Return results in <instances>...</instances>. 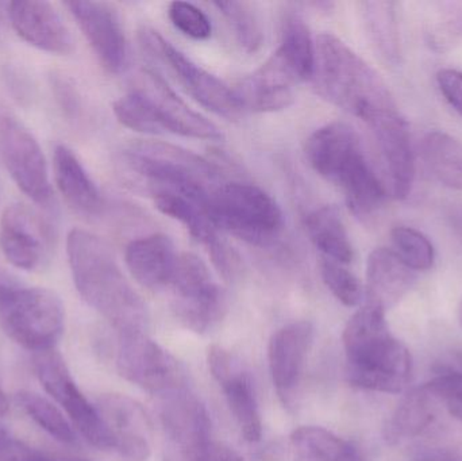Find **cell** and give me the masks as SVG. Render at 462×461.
<instances>
[{
  "label": "cell",
  "mask_w": 462,
  "mask_h": 461,
  "mask_svg": "<svg viewBox=\"0 0 462 461\" xmlns=\"http://www.w3.org/2000/svg\"><path fill=\"white\" fill-rule=\"evenodd\" d=\"M68 262L73 283L87 305L105 317L119 336L146 333L148 309L127 281L110 246L86 230H70Z\"/></svg>",
  "instance_id": "1"
},
{
  "label": "cell",
  "mask_w": 462,
  "mask_h": 461,
  "mask_svg": "<svg viewBox=\"0 0 462 461\" xmlns=\"http://www.w3.org/2000/svg\"><path fill=\"white\" fill-rule=\"evenodd\" d=\"M346 376L352 386L401 394L412 375L409 348L391 333L384 309L366 303L344 330Z\"/></svg>",
  "instance_id": "2"
},
{
  "label": "cell",
  "mask_w": 462,
  "mask_h": 461,
  "mask_svg": "<svg viewBox=\"0 0 462 461\" xmlns=\"http://www.w3.org/2000/svg\"><path fill=\"white\" fill-rule=\"evenodd\" d=\"M314 80L318 92L346 113L371 124L395 113L396 103L382 76L341 38L318 37Z\"/></svg>",
  "instance_id": "3"
},
{
  "label": "cell",
  "mask_w": 462,
  "mask_h": 461,
  "mask_svg": "<svg viewBox=\"0 0 462 461\" xmlns=\"http://www.w3.org/2000/svg\"><path fill=\"white\" fill-rule=\"evenodd\" d=\"M306 157L312 170L344 192L347 207L360 219H369L382 208L385 189L372 170L357 133L333 122L312 133Z\"/></svg>",
  "instance_id": "4"
},
{
  "label": "cell",
  "mask_w": 462,
  "mask_h": 461,
  "mask_svg": "<svg viewBox=\"0 0 462 461\" xmlns=\"http://www.w3.org/2000/svg\"><path fill=\"white\" fill-rule=\"evenodd\" d=\"M122 167L143 178L151 194L167 191L189 198L208 210L219 172L208 160L189 151L156 141L133 143L121 154Z\"/></svg>",
  "instance_id": "5"
},
{
  "label": "cell",
  "mask_w": 462,
  "mask_h": 461,
  "mask_svg": "<svg viewBox=\"0 0 462 461\" xmlns=\"http://www.w3.org/2000/svg\"><path fill=\"white\" fill-rule=\"evenodd\" d=\"M64 322V306L53 291L21 286L0 271V324L8 337L34 354L51 351Z\"/></svg>",
  "instance_id": "6"
},
{
  "label": "cell",
  "mask_w": 462,
  "mask_h": 461,
  "mask_svg": "<svg viewBox=\"0 0 462 461\" xmlns=\"http://www.w3.org/2000/svg\"><path fill=\"white\" fill-rule=\"evenodd\" d=\"M208 213L218 229L254 245L272 243L284 226L279 205L253 184H219L211 192Z\"/></svg>",
  "instance_id": "7"
},
{
  "label": "cell",
  "mask_w": 462,
  "mask_h": 461,
  "mask_svg": "<svg viewBox=\"0 0 462 461\" xmlns=\"http://www.w3.org/2000/svg\"><path fill=\"white\" fill-rule=\"evenodd\" d=\"M168 289L172 294L173 313L187 329L206 333L224 317V290L213 281L208 265L195 254L179 256Z\"/></svg>",
  "instance_id": "8"
},
{
  "label": "cell",
  "mask_w": 462,
  "mask_h": 461,
  "mask_svg": "<svg viewBox=\"0 0 462 461\" xmlns=\"http://www.w3.org/2000/svg\"><path fill=\"white\" fill-rule=\"evenodd\" d=\"M140 42L143 51H148L152 59L165 65L173 78L203 107L230 121H236L244 115L245 111L236 100L233 88H229L224 81L187 59L159 32L143 27L140 32Z\"/></svg>",
  "instance_id": "9"
},
{
  "label": "cell",
  "mask_w": 462,
  "mask_h": 461,
  "mask_svg": "<svg viewBox=\"0 0 462 461\" xmlns=\"http://www.w3.org/2000/svg\"><path fill=\"white\" fill-rule=\"evenodd\" d=\"M116 368L122 378L154 395L165 398L187 389L183 365L146 333L119 336Z\"/></svg>",
  "instance_id": "10"
},
{
  "label": "cell",
  "mask_w": 462,
  "mask_h": 461,
  "mask_svg": "<svg viewBox=\"0 0 462 461\" xmlns=\"http://www.w3.org/2000/svg\"><path fill=\"white\" fill-rule=\"evenodd\" d=\"M34 371L45 392L64 409L72 427L95 448L113 449L110 435L97 406L76 386L56 348L35 354Z\"/></svg>",
  "instance_id": "11"
},
{
  "label": "cell",
  "mask_w": 462,
  "mask_h": 461,
  "mask_svg": "<svg viewBox=\"0 0 462 461\" xmlns=\"http://www.w3.org/2000/svg\"><path fill=\"white\" fill-rule=\"evenodd\" d=\"M0 151L19 189L32 202L48 207L53 191L42 149L30 130L13 116H0Z\"/></svg>",
  "instance_id": "12"
},
{
  "label": "cell",
  "mask_w": 462,
  "mask_h": 461,
  "mask_svg": "<svg viewBox=\"0 0 462 461\" xmlns=\"http://www.w3.org/2000/svg\"><path fill=\"white\" fill-rule=\"evenodd\" d=\"M53 232L40 214L24 205H11L0 221V248L5 259L23 271H34L51 252Z\"/></svg>",
  "instance_id": "13"
},
{
  "label": "cell",
  "mask_w": 462,
  "mask_h": 461,
  "mask_svg": "<svg viewBox=\"0 0 462 461\" xmlns=\"http://www.w3.org/2000/svg\"><path fill=\"white\" fill-rule=\"evenodd\" d=\"M65 5L103 68L113 75L125 72L129 65V43L116 8L100 2H68Z\"/></svg>",
  "instance_id": "14"
},
{
  "label": "cell",
  "mask_w": 462,
  "mask_h": 461,
  "mask_svg": "<svg viewBox=\"0 0 462 461\" xmlns=\"http://www.w3.org/2000/svg\"><path fill=\"white\" fill-rule=\"evenodd\" d=\"M160 417L175 461H202L211 444L210 417L203 403L186 389L164 398Z\"/></svg>",
  "instance_id": "15"
},
{
  "label": "cell",
  "mask_w": 462,
  "mask_h": 461,
  "mask_svg": "<svg viewBox=\"0 0 462 461\" xmlns=\"http://www.w3.org/2000/svg\"><path fill=\"white\" fill-rule=\"evenodd\" d=\"M208 367L221 386L231 414L247 443H258L263 438V420L254 386L241 363L221 346L208 349Z\"/></svg>",
  "instance_id": "16"
},
{
  "label": "cell",
  "mask_w": 462,
  "mask_h": 461,
  "mask_svg": "<svg viewBox=\"0 0 462 461\" xmlns=\"http://www.w3.org/2000/svg\"><path fill=\"white\" fill-rule=\"evenodd\" d=\"M95 406L110 435L113 451L127 461H148L152 427L143 406L121 394L102 395Z\"/></svg>",
  "instance_id": "17"
},
{
  "label": "cell",
  "mask_w": 462,
  "mask_h": 461,
  "mask_svg": "<svg viewBox=\"0 0 462 461\" xmlns=\"http://www.w3.org/2000/svg\"><path fill=\"white\" fill-rule=\"evenodd\" d=\"M5 13L16 34L46 53L67 56L72 53L73 38L64 19L53 5L37 0L11 2Z\"/></svg>",
  "instance_id": "18"
},
{
  "label": "cell",
  "mask_w": 462,
  "mask_h": 461,
  "mask_svg": "<svg viewBox=\"0 0 462 461\" xmlns=\"http://www.w3.org/2000/svg\"><path fill=\"white\" fill-rule=\"evenodd\" d=\"M296 83L298 78L276 51L255 72L241 78L233 91L245 113H276L292 105Z\"/></svg>",
  "instance_id": "19"
},
{
  "label": "cell",
  "mask_w": 462,
  "mask_h": 461,
  "mask_svg": "<svg viewBox=\"0 0 462 461\" xmlns=\"http://www.w3.org/2000/svg\"><path fill=\"white\" fill-rule=\"evenodd\" d=\"M369 126L384 160L393 197L406 199L411 194L415 179V157L409 124L395 111L379 116Z\"/></svg>",
  "instance_id": "20"
},
{
  "label": "cell",
  "mask_w": 462,
  "mask_h": 461,
  "mask_svg": "<svg viewBox=\"0 0 462 461\" xmlns=\"http://www.w3.org/2000/svg\"><path fill=\"white\" fill-rule=\"evenodd\" d=\"M138 89L145 92L151 99L164 134L171 133L208 141H221L224 138L221 130L213 122L189 108L156 73L143 72Z\"/></svg>",
  "instance_id": "21"
},
{
  "label": "cell",
  "mask_w": 462,
  "mask_h": 461,
  "mask_svg": "<svg viewBox=\"0 0 462 461\" xmlns=\"http://www.w3.org/2000/svg\"><path fill=\"white\" fill-rule=\"evenodd\" d=\"M314 335L312 324L298 321L282 327L272 336L268 346L269 371L282 397H290L298 386Z\"/></svg>",
  "instance_id": "22"
},
{
  "label": "cell",
  "mask_w": 462,
  "mask_h": 461,
  "mask_svg": "<svg viewBox=\"0 0 462 461\" xmlns=\"http://www.w3.org/2000/svg\"><path fill=\"white\" fill-rule=\"evenodd\" d=\"M180 254L175 244L162 233L132 241L126 248V264L133 278L148 290L168 289Z\"/></svg>",
  "instance_id": "23"
},
{
  "label": "cell",
  "mask_w": 462,
  "mask_h": 461,
  "mask_svg": "<svg viewBox=\"0 0 462 461\" xmlns=\"http://www.w3.org/2000/svg\"><path fill=\"white\" fill-rule=\"evenodd\" d=\"M415 281V271L395 251L374 249L366 262V303L387 310L412 289Z\"/></svg>",
  "instance_id": "24"
},
{
  "label": "cell",
  "mask_w": 462,
  "mask_h": 461,
  "mask_svg": "<svg viewBox=\"0 0 462 461\" xmlns=\"http://www.w3.org/2000/svg\"><path fill=\"white\" fill-rule=\"evenodd\" d=\"M54 181L65 202L78 214L97 217L105 208V200L72 149L57 145L53 156Z\"/></svg>",
  "instance_id": "25"
},
{
  "label": "cell",
  "mask_w": 462,
  "mask_h": 461,
  "mask_svg": "<svg viewBox=\"0 0 462 461\" xmlns=\"http://www.w3.org/2000/svg\"><path fill=\"white\" fill-rule=\"evenodd\" d=\"M436 398L426 387H414L406 392L390 419L385 422L383 435L390 446L418 438L436 419Z\"/></svg>",
  "instance_id": "26"
},
{
  "label": "cell",
  "mask_w": 462,
  "mask_h": 461,
  "mask_svg": "<svg viewBox=\"0 0 462 461\" xmlns=\"http://www.w3.org/2000/svg\"><path fill=\"white\" fill-rule=\"evenodd\" d=\"M291 447L295 461H369L357 446L325 428H299Z\"/></svg>",
  "instance_id": "27"
},
{
  "label": "cell",
  "mask_w": 462,
  "mask_h": 461,
  "mask_svg": "<svg viewBox=\"0 0 462 461\" xmlns=\"http://www.w3.org/2000/svg\"><path fill=\"white\" fill-rule=\"evenodd\" d=\"M306 229L315 248L323 254V259L349 264L352 263V243L341 214L334 206L315 208L306 217Z\"/></svg>",
  "instance_id": "28"
},
{
  "label": "cell",
  "mask_w": 462,
  "mask_h": 461,
  "mask_svg": "<svg viewBox=\"0 0 462 461\" xmlns=\"http://www.w3.org/2000/svg\"><path fill=\"white\" fill-rule=\"evenodd\" d=\"M423 164L442 186L462 192V143L448 133L436 130L423 137Z\"/></svg>",
  "instance_id": "29"
},
{
  "label": "cell",
  "mask_w": 462,
  "mask_h": 461,
  "mask_svg": "<svg viewBox=\"0 0 462 461\" xmlns=\"http://www.w3.org/2000/svg\"><path fill=\"white\" fill-rule=\"evenodd\" d=\"M276 51L299 81L314 78L317 48L309 26L298 14H285L282 23V43Z\"/></svg>",
  "instance_id": "30"
},
{
  "label": "cell",
  "mask_w": 462,
  "mask_h": 461,
  "mask_svg": "<svg viewBox=\"0 0 462 461\" xmlns=\"http://www.w3.org/2000/svg\"><path fill=\"white\" fill-rule=\"evenodd\" d=\"M364 23L377 53L393 65L401 64L398 13L393 2L361 3Z\"/></svg>",
  "instance_id": "31"
},
{
  "label": "cell",
  "mask_w": 462,
  "mask_h": 461,
  "mask_svg": "<svg viewBox=\"0 0 462 461\" xmlns=\"http://www.w3.org/2000/svg\"><path fill=\"white\" fill-rule=\"evenodd\" d=\"M15 401L16 405L27 414V417L54 440L61 444L75 443L76 435L72 424L51 401L29 392H18Z\"/></svg>",
  "instance_id": "32"
},
{
  "label": "cell",
  "mask_w": 462,
  "mask_h": 461,
  "mask_svg": "<svg viewBox=\"0 0 462 461\" xmlns=\"http://www.w3.org/2000/svg\"><path fill=\"white\" fill-rule=\"evenodd\" d=\"M230 24L239 45L247 53H255L263 42V22L254 5L249 2H214Z\"/></svg>",
  "instance_id": "33"
},
{
  "label": "cell",
  "mask_w": 462,
  "mask_h": 461,
  "mask_svg": "<svg viewBox=\"0 0 462 461\" xmlns=\"http://www.w3.org/2000/svg\"><path fill=\"white\" fill-rule=\"evenodd\" d=\"M426 41L439 53L450 51L462 40V8L457 3H437L429 13Z\"/></svg>",
  "instance_id": "34"
},
{
  "label": "cell",
  "mask_w": 462,
  "mask_h": 461,
  "mask_svg": "<svg viewBox=\"0 0 462 461\" xmlns=\"http://www.w3.org/2000/svg\"><path fill=\"white\" fill-rule=\"evenodd\" d=\"M113 110L116 119L134 132L151 135L164 134L151 99L141 89H135L116 100Z\"/></svg>",
  "instance_id": "35"
},
{
  "label": "cell",
  "mask_w": 462,
  "mask_h": 461,
  "mask_svg": "<svg viewBox=\"0 0 462 461\" xmlns=\"http://www.w3.org/2000/svg\"><path fill=\"white\" fill-rule=\"evenodd\" d=\"M398 256L412 271H428L433 267L436 251L423 233L412 227L398 226L391 233Z\"/></svg>",
  "instance_id": "36"
},
{
  "label": "cell",
  "mask_w": 462,
  "mask_h": 461,
  "mask_svg": "<svg viewBox=\"0 0 462 461\" xmlns=\"http://www.w3.org/2000/svg\"><path fill=\"white\" fill-rule=\"evenodd\" d=\"M319 268L323 283L342 305L349 308L360 305L363 300V286L360 281L344 267V264L322 257Z\"/></svg>",
  "instance_id": "37"
},
{
  "label": "cell",
  "mask_w": 462,
  "mask_h": 461,
  "mask_svg": "<svg viewBox=\"0 0 462 461\" xmlns=\"http://www.w3.org/2000/svg\"><path fill=\"white\" fill-rule=\"evenodd\" d=\"M168 15H170L173 26L180 30L187 37L199 41L210 38L211 32H213L210 19L192 3H171Z\"/></svg>",
  "instance_id": "38"
},
{
  "label": "cell",
  "mask_w": 462,
  "mask_h": 461,
  "mask_svg": "<svg viewBox=\"0 0 462 461\" xmlns=\"http://www.w3.org/2000/svg\"><path fill=\"white\" fill-rule=\"evenodd\" d=\"M0 461H88L81 457L57 456L26 446L11 438L10 433L0 425Z\"/></svg>",
  "instance_id": "39"
},
{
  "label": "cell",
  "mask_w": 462,
  "mask_h": 461,
  "mask_svg": "<svg viewBox=\"0 0 462 461\" xmlns=\"http://www.w3.org/2000/svg\"><path fill=\"white\" fill-rule=\"evenodd\" d=\"M51 88L54 100L68 121H78L81 116V99L75 84L62 73L51 75Z\"/></svg>",
  "instance_id": "40"
},
{
  "label": "cell",
  "mask_w": 462,
  "mask_h": 461,
  "mask_svg": "<svg viewBox=\"0 0 462 461\" xmlns=\"http://www.w3.org/2000/svg\"><path fill=\"white\" fill-rule=\"evenodd\" d=\"M437 83L447 102L462 116V72L457 69L439 70Z\"/></svg>",
  "instance_id": "41"
},
{
  "label": "cell",
  "mask_w": 462,
  "mask_h": 461,
  "mask_svg": "<svg viewBox=\"0 0 462 461\" xmlns=\"http://www.w3.org/2000/svg\"><path fill=\"white\" fill-rule=\"evenodd\" d=\"M202 461H245L234 449L224 444L213 443L206 449Z\"/></svg>",
  "instance_id": "42"
},
{
  "label": "cell",
  "mask_w": 462,
  "mask_h": 461,
  "mask_svg": "<svg viewBox=\"0 0 462 461\" xmlns=\"http://www.w3.org/2000/svg\"><path fill=\"white\" fill-rule=\"evenodd\" d=\"M414 461H461L455 452L439 447L420 448L415 452Z\"/></svg>",
  "instance_id": "43"
},
{
  "label": "cell",
  "mask_w": 462,
  "mask_h": 461,
  "mask_svg": "<svg viewBox=\"0 0 462 461\" xmlns=\"http://www.w3.org/2000/svg\"><path fill=\"white\" fill-rule=\"evenodd\" d=\"M444 402L447 403V409L450 416L462 424V387L448 395Z\"/></svg>",
  "instance_id": "44"
},
{
  "label": "cell",
  "mask_w": 462,
  "mask_h": 461,
  "mask_svg": "<svg viewBox=\"0 0 462 461\" xmlns=\"http://www.w3.org/2000/svg\"><path fill=\"white\" fill-rule=\"evenodd\" d=\"M437 370H449L462 376V351L450 352L444 362L439 363Z\"/></svg>",
  "instance_id": "45"
},
{
  "label": "cell",
  "mask_w": 462,
  "mask_h": 461,
  "mask_svg": "<svg viewBox=\"0 0 462 461\" xmlns=\"http://www.w3.org/2000/svg\"><path fill=\"white\" fill-rule=\"evenodd\" d=\"M448 219H449L453 232H455V235H457L458 240L462 244V207H458V206L450 207V210L448 211Z\"/></svg>",
  "instance_id": "46"
},
{
  "label": "cell",
  "mask_w": 462,
  "mask_h": 461,
  "mask_svg": "<svg viewBox=\"0 0 462 461\" xmlns=\"http://www.w3.org/2000/svg\"><path fill=\"white\" fill-rule=\"evenodd\" d=\"M8 401L7 397H5V392L0 390V417L5 416L8 411Z\"/></svg>",
  "instance_id": "47"
},
{
  "label": "cell",
  "mask_w": 462,
  "mask_h": 461,
  "mask_svg": "<svg viewBox=\"0 0 462 461\" xmlns=\"http://www.w3.org/2000/svg\"><path fill=\"white\" fill-rule=\"evenodd\" d=\"M458 322H460L462 327V300L460 306H458Z\"/></svg>",
  "instance_id": "48"
},
{
  "label": "cell",
  "mask_w": 462,
  "mask_h": 461,
  "mask_svg": "<svg viewBox=\"0 0 462 461\" xmlns=\"http://www.w3.org/2000/svg\"><path fill=\"white\" fill-rule=\"evenodd\" d=\"M5 10H3V5L0 3V27H2V22H3V14H5Z\"/></svg>",
  "instance_id": "49"
}]
</instances>
